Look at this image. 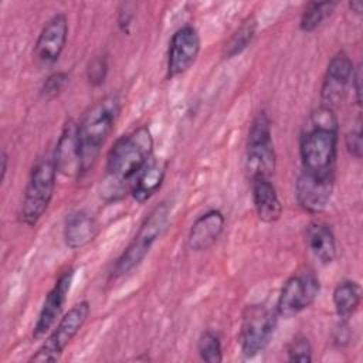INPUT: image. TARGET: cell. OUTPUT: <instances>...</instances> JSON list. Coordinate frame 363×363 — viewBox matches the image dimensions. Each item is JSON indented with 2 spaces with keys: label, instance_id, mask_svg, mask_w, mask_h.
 Listing matches in <instances>:
<instances>
[{
  "label": "cell",
  "instance_id": "obj_29",
  "mask_svg": "<svg viewBox=\"0 0 363 363\" xmlns=\"http://www.w3.org/2000/svg\"><path fill=\"white\" fill-rule=\"evenodd\" d=\"M345 145H346L347 152H349L354 159H360V157H362V147H363L360 129L347 132L346 136H345Z\"/></svg>",
  "mask_w": 363,
  "mask_h": 363
},
{
  "label": "cell",
  "instance_id": "obj_27",
  "mask_svg": "<svg viewBox=\"0 0 363 363\" xmlns=\"http://www.w3.org/2000/svg\"><path fill=\"white\" fill-rule=\"evenodd\" d=\"M108 75V58L105 55L94 57L86 67V79L92 86H99Z\"/></svg>",
  "mask_w": 363,
  "mask_h": 363
},
{
  "label": "cell",
  "instance_id": "obj_24",
  "mask_svg": "<svg viewBox=\"0 0 363 363\" xmlns=\"http://www.w3.org/2000/svg\"><path fill=\"white\" fill-rule=\"evenodd\" d=\"M197 352L203 362L220 363L223 362V345L220 335L213 329L201 332L197 342Z\"/></svg>",
  "mask_w": 363,
  "mask_h": 363
},
{
  "label": "cell",
  "instance_id": "obj_5",
  "mask_svg": "<svg viewBox=\"0 0 363 363\" xmlns=\"http://www.w3.org/2000/svg\"><path fill=\"white\" fill-rule=\"evenodd\" d=\"M57 173L52 159H40L33 166L20 207L23 224L34 227L41 220L52 200Z\"/></svg>",
  "mask_w": 363,
  "mask_h": 363
},
{
  "label": "cell",
  "instance_id": "obj_14",
  "mask_svg": "<svg viewBox=\"0 0 363 363\" xmlns=\"http://www.w3.org/2000/svg\"><path fill=\"white\" fill-rule=\"evenodd\" d=\"M354 65L345 51L335 54L328 62L320 88L322 105L332 108L340 102L353 75Z\"/></svg>",
  "mask_w": 363,
  "mask_h": 363
},
{
  "label": "cell",
  "instance_id": "obj_2",
  "mask_svg": "<svg viewBox=\"0 0 363 363\" xmlns=\"http://www.w3.org/2000/svg\"><path fill=\"white\" fill-rule=\"evenodd\" d=\"M339 125L335 111L320 105L315 109L299 136V157L303 172L335 176Z\"/></svg>",
  "mask_w": 363,
  "mask_h": 363
},
{
  "label": "cell",
  "instance_id": "obj_13",
  "mask_svg": "<svg viewBox=\"0 0 363 363\" xmlns=\"http://www.w3.org/2000/svg\"><path fill=\"white\" fill-rule=\"evenodd\" d=\"M68 20L65 14H54L43 27L34 47V57L41 65L55 64L67 44Z\"/></svg>",
  "mask_w": 363,
  "mask_h": 363
},
{
  "label": "cell",
  "instance_id": "obj_8",
  "mask_svg": "<svg viewBox=\"0 0 363 363\" xmlns=\"http://www.w3.org/2000/svg\"><path fill=\"white\" fill-rule=\"evenodd\" d=\"M245 166L250 177H271L277 166V155L271 136V121L265 111H259L252 119L247 136Z\"/></svg>",
  "mask_w": 363,
  "mask_h": 363
},
{
  "label": "cell",
  "instance_id": "obj_23",
  "mask_svg": "<svg viewBox=\"0 0 363 363\" xmlns=\"http://www.w3.org/2000/svg\"><path fill=\"white\" fill-rule=\"evenodd\" d=\"M336 6V1H309L303 9L299 20L301 31H315L333 13Z\"/></svg>",
  "mask_w": 363,
  "mask_h": 363
},
{
  "label": "cell",
  "instance_id": "obj_10",
  "mask_svg": "<svg viewBox=\"0 0 363 363\" xmlns=\"http://www.w3.org/2000/svg\"><path fill=\"white\" fill-rule=\"evenodd\" d=\"M200 47V34L193 26L186 24L177 28L169 43L167 77L174 78L184 74L196 62Z\"/></svg>",
  "mask_w": 363,
  "mask_h": 363
},
{
  "label": "cell",
  "instance_id": "obj_33",
  "mask_svg": "<svg viewBox=\"0 0 363 363\" xmlns=\"http://www.w3.org/2000/svg\"><path fill=\"white\" fill-rule=\"evenodd\" d=\"M0 162H1V182H3L4 177H6V173H7V162H9V156H7V153L4 150L1 152Z\"/></svg>",
  "mask_w": 363,
  "mask_h": 363
},
{
  "label": "cell",
  "instance_id": "obj_11",
  "mask_svg": "<svg viewBox=\"0 0 363 363\" xmlns=\"http://www.w3.org/2000/svg\"><path fill=\"white\" fill-rule=\"evenodd\" d=\"M333 187L335 176H320L302 170L296 179L295 197L305 211L318 214L329 206L333 196Z\"/></svg>",
  "mask_w": 363,
  "mask_h": 363
},
{
  "label": "cell",
  "instance_id": "obj_26",
  "mask_svg": "<svg viewBox=\"0 0 363 363\" xmlns=\"http://www.w3.org/2000/svg\"><path fill=\"white\" fill-rule=\"evenodd\" d=\"M69 81V75L65 71H57L52 72L43 84L41 89H40V95L41 98H44L45 101L54 99L55 96H58L65 86L68 85Z\"/></svg>",
  "mask_w": 363,
  "mask_h": 363
},
{
  "label": "cell",
  "instance_id": "obj_21",
  "mask_svg": "<svg viewBox=\"0 0 363 363\" xmlns=\"http://www.w3.org/2000/svg\"><path fill=\"white\" fill-rule=\"evenodd\" d=\"M332 299L339 319L349 320L359 309L362 301V288L356 281L345 279L333 289Z\"/></svg>",
  "mask_w": 363,
  "mask_h": 363
},
{
  "label": "cell",
  "instance_id": "obj_18",
  "mask_svg": "<svg viewBox=\"0 0 363 363\" xmlns=\"http://www.w3.org/2000/svg\"><path fill=\"white\" fill-rule=\"evenodd\" d=\"M99 224L96 218L85 211L77 210L67 216L64 224V241L71 250H79L86 247L96 237Z\"/></svg>",
  "mask_w": 363,
  "mask_h": 363
},
{
  "label": "cell",
  "instance_id": "obj_22",
  "mask_svg": "<svg viewBox=\"0 0 363 363\" xmlns=\"http://www.w3.org/2000/svg\"><path fill=\"white\" fill-rule=\"evenodd\" d=\"M257 28H258V23H257L255 17L254 16L247 17L241 23V26L234 31V34L230 37V40L225 43L224 50H223L224 58H227V60L234 58V57L240 55L245 48H248L251 45L252 40L255 38Z\"/></svg>",
  "mask_w": 363,
  "mask_h": 363
},
{
  "label": "cell",
  "instance_id": "obj_17",
  "mask_svg": "<svg viewBox=\"0 0 363 363\" xmlns=\"http://www.w3.org/2000/svg\"><path fill=\"white\" fill-rule=\"evenodd\" d=\"M250 183L252 204L258 218L267 224L278 221L282 216L284 207L271 179L264 176H254L250 177Z\"/></svg>",
  "mask_w": 363,
  "mask_h": 363
},
{
  "label": "cell",
  "instance_id": "obj_12",
  "mask_svg": "<svg viewBox=\"0 0 363 363\" xmlns=\"http://www.w3.org/2000/svg\"><path fill=\"white\" fill-rule=\"evenodd\" d=\"M74 275H75L74 269L64 271L58 277V279L55 281L52 288L48 291V294L45 295V299L40 309L37 322L33 328V339L34 340L44 337L45 333H48L52 329V326L55 325L57 319L60 318V315L64 309L68 294L71 291Z\"/></svg>",
  "mask_w": 363,
  "mask_h": 363
},
{
  "label": "cell",
  "instance_id": "obj_6",
  "mask_svg": "<svg viewBox=\"0 0 363 363\" xmlns=\"http://www.w3.org/2000/svg\"><path fill=\"white\" fill-rule=\"evenodd\" d=\"M278 316L277 309L265 303H251L244 308L240 328V346L244 357L252 359L267 347L277 329Z\"/></svg>",
  "mask_w": 363,
  "mask_h": 363
},
{
  "label": "cell",
  "instance_id": "obj_31",
  "mask_svg": "<svg viewBox=\"0 0 363 363\" xmlns=\"http://www.w3.org/2000/svg\"><path fill=\"white\" fill-rule=\"evenodd\" d=\"M352 86H353L354 94H356V104L360 105L362 104V65H357L353 69Z\"/></svg>",
  "mask_w": 363,
  "mask_h": 363
},
{
  "label": "cell",
  "instance_id": "obj_32",
  "mask_svg": "<svg viewBox=\"0 0 363 363\" xmlns=\"http://www.w3.org/2000/svg\"><path fill=\"white\" fill-rule=\"evenodd\" d=\"M349 7L353 13L356 14H362L363 11V3L360 0H353V1H349Z\"/></svg>",
  "mask_w": 363,
  "mask_h": 363
},
{
  "label": "cell",
  "instance_id": "obj_19",
  "mask_svg": "<svg viewBox=\"0 0 363 363\" xmlns=\"http://www.w3.org/2000/svg\"><path fill=\"white\" fill-rule=\"evenodd\" d=\"M306 245L311 254L322 264L329 265L336 258V240L329 224L312 221L306 227Z\"/></svg>",
  "mask_w": 363,
  "mask_h": 363
},
{
  "label": "cell",
  "instance_id": "obj_20",
  "mask_svg": "<svg viewBox=\"0 0 363 363\" xmlns=\"http://www.w3.org/2000/svg\"><path fill=\"white\" fill-rule=\"evenodd\" d=\"M166 163L150 160L130 184V196L138 203L147 201L162 186L166 176Z\"/></svg>",
  "mask_w": 363,
  "mask_h": 363
},
{
  "label": "cell",
  "instance_id": "obj_3",
  "mask_svg": "<svg viewBox=\"0 0 363 363\" xmlns=\"http://www.w3.org/2000/svg\"><path fill=\"white\" fill-rule=\"evenodd\" d=\"M121 112V99L118 94H109L95 102L78 123V136L81 145V174L89 173L98 157L101 147L113 130Z\"/></svg>",
  "mask_w": 363,
  "mask_h": 363
},
{
  "label": "cell",
  "instance_id": "obj_30",
  "mask_svg": "<svg viewBox=\"0 0 363 363\" xmlns=\"http://www.w3.org/2000/svg\"><path fill=\"white\" fill-rule=\"evenodd\" d=\"M333 343L337 347H345L350 343V326L349 320L339 319V323L336 325L333 330Z\"/></svg>",
  "mask_w": 363,
  "mask_h": 363
},
{
  "label": "cell",
  "instance_id": "obj_28",
  "mask_svg": "<svg viewBox=\"0 0 363 363\" xmlns=\"http://www.w3.org/2000/svg\"><path fill=\"white\" fill-rule=\"evenodd\" d=\"M133 11H135V4L133 3H121L118 9V16H116V24L121 33L129 34L132 18H133Z\"/></svg>",
  "mask_w": 363,
  "mask_h": 363
},
{
  "label": "cell",
  "instance_id": "obj_4",
  "mask_svg": "<svg viewBox=\"0 0 363 363\" xmlns=\"http://www.w3.org/2000/svg\"><path fill=\"white\" fill-rule=\"evenodd\" d=\"M170 217V207L166 201L155 206L139 225L135 237L116 259L113 275L121 277L136 268L147 255L152 245L160 238Z\"/></svg>",
  "mask_w": 363,
  "mask_h": 363
},
{
  "label": "cell",
  "instance_id": "obj_1",
  "mask_svg": "<svg viewBox=\"0 0 363 363\" xmlns=\"http://www.w3.org/2000/svg\"><path fill=\"white\" fill-rule=\"evenodd\" d=\"M152 153L153 136L145 125L116 139L106 156L104 199L116 200L126 186L130 189L136 176L152 160Z\"/></svg>",
  "mask_w": 363,
  "mask_h": 363
},
{
  "label": "cell",
  "instance_id": "obj_16",
  "mask_svg": "<svg viewBox=\"0 0 363 363\" xmlns=\"http://www.w3.org/2000/svg\"><path fill=\"white\" fill-rule=\"evenodd\" d=\"M225 225L224 214L217 210H208L199 216L190 227L187 242L191 251H206L221 237Z\"/></svg>",
  "mask_w": 363,
  "mask_h": 363
},
{
  "label": "cell",
  "instance_id": "obj_15",
  "mask_svg": "<svg viewBox=\"0 0 363 363\" xmlns=\"http://www.w3.org/2000/svg\"><path fill=\"white\" fill-rule=\"evenodd\" d=\"M52 162L58 173L64 176H81V145L78 123L68 119L57 140Z\"/></svg>",
  "mask_w": 363,
  "mask_h": 363
},
{
  "label": "cell",
  "instance_id": "obj_7",
  "mask_svg": "<svg viewBox=\"0 0 363 363\" xmlns=\"http://www.w3.org/2000/svg\"><path fill=\"white\" fill-rule=\"evenodd\" d=\"M91 312V305L88 301L77 302L74 306L65 312L57 325L52 328L50 335L35 350V353L28 359L30 362L43 363V362H57L64 353L65 347L81 330L86 322Z\"/></svg>",
  "mask_w": 363,
  "mask_h": 363
},
{
  "label": "cell",
  "instance_id": "obj_9",
  "mask_svg": "<svg viewBox=\"0 0 363 363\" xmlns=\"http://www.w3.org/2000/svg\"><path fill=\"white\" fill-rule=\"evenodd\" d=\"M320 292V281L313 271L292 275L281 288L277 312L279 316L292 318L309 308Z\"/></svg>",
  "mask_w": 363,
  "mask_h": 363
},
{
  "label": "cell",
  "instance_id": "obj_25",
  "mask_svg": "<svg viewBox=\"0 0 363 363\" xmlns=\"http://www.w3.org/2000/svg\"><path fill=\"white\" fill-rule=\"evenodd\" d=\"M312 345L303 335H296L286 346V356L289 362L311 363L312 362Z\"/></svg>",
  "mask_w": 363,
  "mask_h": 363
}]
</instances>
